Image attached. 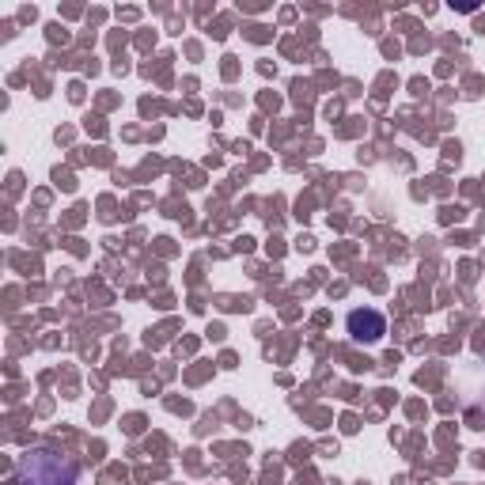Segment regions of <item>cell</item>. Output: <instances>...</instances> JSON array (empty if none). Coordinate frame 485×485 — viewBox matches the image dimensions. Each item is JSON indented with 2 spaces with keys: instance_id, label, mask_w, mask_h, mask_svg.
Instances as JSON below:
<instances>
[{
  "instance_id": "cell-1",
  "label": "cell",
  "mask_w": 485,
  "mask_h": 485,
  "mask_svg": "<svg viewBox=\"0 0 485 485\" xmlns=\"http://www.w3.org/2000/svg\"><path fill=\"white\" fill-rule=\"evenodd\" d=\"M80 462L57 448H31L15 462V485H76Z\"/></svg>"
},
{
  "instance_id": "cell-2",
  "label": "cell",
  "mask_w": 485,
  "mask_h": 485,
  "mask_svg": "<svg viewBox=\"0 0 485 485\" xmlns=\"http://www.w3.org/2000/svg\"><path fill=\"white\" fill-rule=\"evenodd\" d=\"M345 330L357 345H379L383 334H387V319H383V312H376V307H357V312H349Z\"/></svg>"
}]
</instances>
